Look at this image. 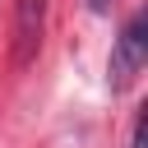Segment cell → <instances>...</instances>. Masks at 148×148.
Returning <instances> with one entry per match:
<instances>
[{"label":"cell","mask_w":148,"mask_h":148,"mask_svg":"<svg viewBox=\"0 0 148 148\" xmlns=\"http://www.w3.org/2000/svg\"><path fill=\"white\" fill-rule=\"evenodd\" d=\"M88 5H92L97 14H102V9H111V0H88Z\"/></svg>","instance_id":"3957f363"},{"label":"cell","mask_w":148,"mask_h":148,"mask_svg":"<svg viewBox=\"0 0 148 148\" xmlns=\"http://www.w3.org/2000/svg\"><path fill=\"white\" fill-rule=\"evenodd\" d=\"M46 28V0H18L14 9V65H32Z\"/></svg>","instance_id":"7a4b0ae2"},{"label":"cell","mask_w":148,"mask_h":148,"mask_svg":"<svg viewBox=\"0 0 148 148\" xmlns=\"http://www.w3.org/2000/svg\"><path fill=\"white\" fill-rule=\"evenodd\" d=\"M143 60H148V18H143V14H134V18L125 23V32L116 37V46H111V65H106L111 88H116V92H120V88H130V83H134V74L143 69Z\"/></svg>","instance_id":"6da1fadb"}]
</instances>
